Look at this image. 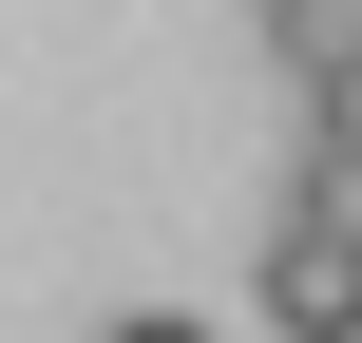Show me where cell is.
<instances>
[{
    "label": "cell",
    "mask_w": 362,
    "mask_h": 343,
    "mask_svg": "<svg viewBox=\"0 0 362 343\" xmlns=\"http://www.w3.org/2000/svg\"><path fill=\"white\" fill-rule=\"evenodd\" d=\"M267 325L286 343H362V229H325L305 191H286V229H267Z\"/></svg>",
    "instance_id": "cell-1"
},
{
    "label": "cell",
    "mask_w": 362,
    "mask_h": 343,
    "mask_svg": "<svg viewBox=\"0 0 362 343\" xmlns=\"http://www.w3.org/2000/svg\"><path fill=\"white\" fill-rule=\"evenodd\" d=\"M267 38H286V76H344L362 57V0H267Z\"/></svg>",
    "instance_id": "cell-2"
},
{
    "label": "cell",
    "mask_w": 362,
    "mask_h": 343,
    "mask_svg": "<svg viewBox=\"0 0 362 343\" xmlns=\"http://www.w3.org/2000/svg\"><path fill=\"white\" fill-rule=\"evenodd\" d=\"M305 210H325V229H362V153H325V134H305Z\"/></svg>",
    "instance_id": "cell-3"
},
{
    "label": "cell",
    "mask_w": 362,
    "mask_h": 343,
    "mask_svg": "<svg viewBox=\"0 0 362 343\" xmlns=\"http://www.w3.org/2000/svg\"><path fill=\"white\" fill-rule=\"evenodd\" d=\"M305 95H325V153H362V57H344V76H305Z\"/></svg>",
    "instance_id": "cell-4"
},
{
    "label": "cell",
    "mask_w": 362,
    "mask_h": 343,
    "mask_svg": "<svg viewBox=\"0 0 362 343\" xmlns=\"http://www.w3.org/2000/svg\"><path fill=\"white\" fill-rule=\"evenodd\" d=\"M115 343H210V325H115Z\"/></svg>",
    "instance_id": "cell-5"
}]
</instances>
